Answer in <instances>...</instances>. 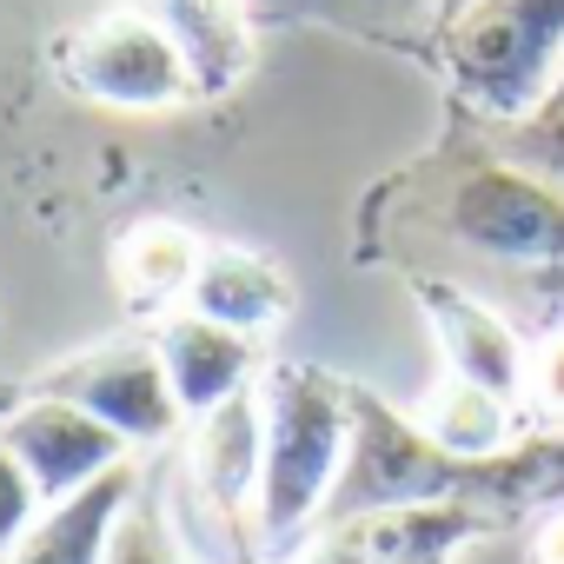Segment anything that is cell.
<instances>
[{
  "instance_id": "1",
  "label": "cell",
  "mask_w": 564,
  "mask_h": 564,
  "mask_svg": "<svg viewBox=\"0 0 564 564\" xmlns=\"http://www.w3.org/2000/svg\"><path fill=\"white\" fill-rule=\"evenodd\" d=\"M405 505H465V511H485L491 524L551 511L564 505V438L544 432V438H518L498 458H458L432 445L425 425L386 405L372 386H352V445L319 531L366 511H405Z\"/></svg>"
},
{
  "instance_id": "2",
  "label": "cell",
  "mask_w": 564,
  "mask_h": 564,
  "mask_svg": "<svg viewBox=\"0 0 564 564\" xmlns=\"http://www.w3.org/2000/svg\"><path fill=\"white\" fill-rule=\"evenodd\" d=\"M265 412V471H259V544L265 557H293L300 538L326 518V498L352 445V379L326 366H272L259 379Z\"/></svg>"
},
{
  "instance_id": "3",
  "label": "cell",
  "mask_w": 564,
  "mask_h": 564,
  "mask_svg": "<svg viewBox=\"0 0 564 564\" xmlns=\"http://www.w3.org/2000/svg\"><path fill=\"white\" fill-rule=\"evenodd\" d=\"M432 47L471 113L498 127L531 120L564 74V0H471Z\"/></svg>"
},
{
  "instance_id": "4",
  "label": "cell",
  "mask_w": 564,
  "mask_h": 564,
  "mask_svg": "<svg viewBox=\"0 0 564 564\" xmlns=\"http://www.w3.org/2000/svg\"><path fill=\"white\" fill-rule=\"evenodd\" d=\"M438 232L485 265L564 279V186L538 180L531 166L485 153L465 160L438 193Z\"/></svg>"
},
{
  "instance_id": "5",
  "label": "cell",
  "mask_w": 564,
  "mask_h": 564,
  "mask_svg": "<svg viewBox=\"0 0 564 564\" xmlns=\"http://www.w3.org/2000/svg\"><path fill=\"white\" fill-rule=\"evenodd\" d=\"M54 74H61L67 94L100 100V107H127V113H160V107L199 100L180 47L127 8L94 21V28H74L54 47Z\"/></svg>"
},
{
  "instance_id": "6",
  "label": "cell",
  "mask_w": 564,
  "mask_h": 564,
  "mask_svg": "<svg viewBox=\"0 0 564 564\" xmlns=\"http://www.w3.org/2000/svg\"><path fill=\"white\" fill-rule=\"evenodd\" d=\"M259 471H265V412L259 386L226 399L213 419H199L193 452H186V485L199 498L206 531L219 538L226 564H259Z\"/></svg>"
},
{
  "instance_id": "7",
  "label": "cell",
  "mask_w": 564,
  "mask_h": 564,
  "mask_svg": "<svg viewBox=\"0 0 564 564\" xmlns=\"http://www.w3.org/2000/svg\"><path fill=\"white\" fill-rule=\"evenodd\" d=\"M34 392H54V399L80 405V412H94L127 445H160L186 419L180 399H173V379L160 366V346H100V352H80V359L41 372Z\"/></svg>"
},
{
  "instance_id": "8",
  "label": "cell",
  "mask_w": 564,
  "mask_h": 564,
  "mask_svg": "<svg viewBox=\"0 0 564 564\" xmlns=\"http://www.w3.org/2000/svg\"><path fill=\"white\" fill-rule=\"evenodd\" d=\"M0 438H8V452L41 485V505H61L74 491H87L94 478H107L113 465H127V438L113 425H100L94 412H80L54 392H34V386L0 419Z\"/></svg>"
},
{
  "instance_id": "9",
  "label": "cell",
  "mask_w": 564,
  "mask_h": 564,
  "mask_svg": "<svg viewBox=\"0 0 564 564\" xmlns=\"http://www.w3.org/2000/svg\"><path fill=\"white\" fill-rule=\"evenodd\" d=\"M412 300H419L425 326L438 333L452 379H471V386H485V392H498V399H518V392H524L531 359H524L518 333H511L478 293H465L458 279H425V272H419V279H412Z\"/></svg>"
},
{
  "instance_id": "10",
  "label": "cell",
  "mask_w": 564,
  "mask_h": 564,
  "mask_svg": "<svg viewBox=\"0 0 564 564\" xmlns=\"http://www.w3.org/2000/svg\"><path fill=\"white\" fill-rule=\"evenodd\" d=\"M485 531H491V518L465 511V505L366 511V518L326 524L319 544H313V564H432V557H458Z\"/></svg>"
},
{
  "instance_id": "11",
  "label": "cell",
  "mask_w": 564,
  "mask_h": 564,
  "mask_svg": "<svg viewBox=\"0 0 564 564\" xmlns=\"http://www.w3.org/2000/svg\"><path fill=\"white\" fill-rule=\"evenodd\" d=\"M127 14L153 21L180 47L199 100H226L252 74V14H246V0H127Z\"/></svg>"
},
{
  "instance_id": "12",
  "label": "cell",
  "mask_w": 564,
  "mask_h": 564,
  "mask_svg": "<svg viewBox=\"0 0 564 564\" xmlns=\"http://www.w3.org/2000/svg\"><path fill=\"white\" fill-rule=\"evenodd\" d=\"M153 346H160V366H166V379H173V399H180V412H186L193 425L213 419L226 399L252 392L259 339H246V333H226V326H213V319H199V313H173Z\"/></svg>"
},
{
  "instance_id": "13",
  "label": "cell",
  "mask_w": 564,
  "mask_h": 564,
  "mask_svg": "<svg viewBox=\"0 0 564 564\" xmlns=\"http://www.w3.org/2000/svg\"><path fill=\"white\" fill-rule=\"evenodd\" d=\"M186 313H199V319H213L226 333L259 339V333H272V326L293 319V279L279 272L272 259L246 252V246H206Z\"/></svg>"
},
{
  "instance_id": "14",
  "label": "cell",
  "mask_w": 564,
  "mask_h": 564,
  "mask_svg": "<svg viewBox=\"0 0 564 564\" xmlns=\"http://www.w3.org/2000/svg\"><path fill=\"white\" fill-rule=\"evenodd\" d=\"M133 498H140V471H133V465H113V471L94 478L87 491L47 505V511L34 518V531L14 544L8 564H107L113 524L127 518Z\"/></svg>"
},
{
  "instance_id": "15",
  "label": "cell",
  "mask_w": 564,
  "mask_h": 564,
  "mask_svg": "<svg viewBox=\"0 0 564 564\" xmlns=\"http://www.w3.org/2000/svg\"><path fill=\"white\" fill-rule=\"evenodd\" d=\"M206 246L173 226V219H147L113 246V286L127 300V313L140 319H173L180 300H193V279H199Z\"/></svg>"
},
{
  "instance_id": "16",
  "label": "cell",
  "mask_w": 564,
  "mask_h": 564,
  "mask_svg": "<svg viewBox=\"0 0 564 564\" xmlns=\"http://www.w3.org/2000/svg\"><path fill=\"white\" fill-rule=\"evenodd\" d=\"M412 419L425 425L432 445H445V452H458V458H498V452L518 445V412H511V399H498V392H485V386H471V379H445Z\"/></svg>"
},
{
  "instance_id": "17",
  "label": "cell",
  "mask_w": 564,
  "mask_h": 564,
  "mask_svg": "<svg viewBox=\"0 0 564 564\" xmlns=\"http://www.w3.org/2000/svg\"><path fill=\"white\" fill-rule=\"evenodd\" d=\"M498 153L518 160V166H531L538 180L564 186V107H538L531 120H511L498 133Z\"/></svg>"
},
{
  "instance_id": "18",
  "label": "cell",
  "mask_w": 564,
  "mask_h": 564,
  "mask_svg": "<svg viewBox=\"0 0 564 564\" xmlns=\"http://www.w3.org/2000/svg\"><path fill=\"white\" fill-rule=\"evenodd\" d=\"M107 564H186L180 544H173V524L160 518V505L140 491L127 505V518L113 524V544H107Z\"/></svg>"
},
{
  "instance_id": "19",
  "label": "cell",
  "mask_w": 564,
  "mask_h": 564,
  "mask_svg": "<svg viewBox=\"0 0 564 564\" xmlns=\"http://www.w3.org/2000/svg\"><path fill=\"white\" fill-rule=\"evenodd\" d=\"M34 511H41V485L8 452V438H0V557H14V544L34 531Z\"/></svg>"
},
{
  "instance_id": "20",
  "label": "cell",
  "mask_w": 564,
  "mask_h": 564,
  "mask_svg": "<svg viewBox=\"0 0 564 564\" xmlns=\"http://www.w3.org/2000/svg\"><path fill=\"white\" fill-rule=\"evenodd\" d=\"M524 392H531V405L544 412V419H564V326L538 346V359H531V379H524Z\"/></svg>"
},
{
  "instance_id": "21",
  "label": "cell",
  "mask_w": 564,
  "mask_h": 564,
  "mask_svg": "<svg viewBox=\"0 0 564 564\" xmlns=\"http://www.w3.org/2000/svg\"><path fill=\"white\" fill-rule=\"evenodd\" d=\"M531 564H564V505H551L531 531Z\"/></svg>"
},
{
  "instance_id": "22",
  "label": "cell",
  "mask_w": 564,
  "mask_h": 564,
  "mask_svg": "<svg viewBox=\"0 0 564 564\" xmlns=\"http://www.w3.org/2000/svg\"><path fill=\"white\" fill-rule=\"evenodd\" d=\"M21 399H28V386H0V419H8V412H14Z\"/></svg>"
},
{
  "instance_id": "23",
  "label": "cell",
  "mask_w": 564,
  "mask_h": 564,
  "mask_svg": "<svg viewBox=\"0 0 564 564\" xmlns=\"http://www.w3.org/2000/svg\"><path fill=\"white\" fill-rule=\"evenodd\" d=\"M465 8H471V0H438V28H445L452 14H465Z\"/></svg>"
},
{
  "instance_id": "24",
  "label": "cell",
  "mask_w": 564,
  "mask_h": 564,
  "mask_svg": "<svg viewBox=\"0 0 564 564\" xmlns=\"http://www.w3.org/2000/svg\"><path fill=\"white\" fill-rule=\"evenodd\" d=\"M544 107H564V74H557V87H551V100Z\"/></svg>"
},
{
  "instance_id": "25",
  "label": "cell",
  "mask_w": 564,
  "mask_h": 564,
  "mask_svg": "<svg viewBox=\"0 0 564 564\" xmlns=\"http://www.w3.org/2000/svg\"><path fill=\"white\" fill-rule=\"evenodd\" d=\"M425 14H432V41H438V0H425Z\"/></svg>"
},
{
  "instance_id": "26",
  "label": "cell",
  "mask_w": 564,
  "mask_h": 564,
  "mask_svg": "<svg viewBox=\"0 0 564 564\" xmlns=\"http://www.w3.org/2000/svg\"><path fill=\"white\" fill-rule=\"evenodd\" d=\"M432 564H452V557H432Z\"/></svg>"
}]
</instances>
